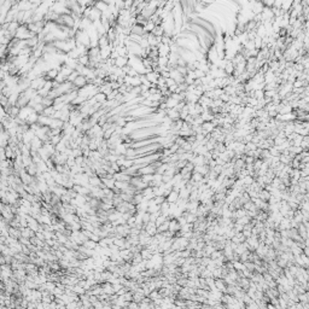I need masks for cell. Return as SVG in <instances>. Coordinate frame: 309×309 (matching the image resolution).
Listing matches in <instances>:
<instances>
[{
    "label": "cell",
    "instance_id": "obj_1",
    "mask_svg": "<svg viewBox=\"0 0 309 309\" xmlns=\"http://www.w3.org/2000/svg\"><path fill=\"white\" fill-rule=\"evenodd\" d=\"M143 230L150 235V237H153L154 234H157V226L154 222H149L146 224L145 226H143Z\"/></svg>",
    "mask_w": 309,
    "mask_h": 309
},
{
    "label": "cell",
    "instance_id": "obj_2",
    "mask_svg": "<svg viewBox=\"0 0 309 309\" xmlns=\"http://www.w3.org/2000/svg\"><path fill=\"white\" fill-rule=\"evenodd\" d=\"M181 230V226L179 225V222L176 221V219H172V220H169V227H168V231L170 232V233H173L174 235H175V233L176 232H179Z\"/></svg>",
    "mask_w": 309,
    "mask_h": 309
},
{
    "label": "cell",
    "instance_id": "obj_3",
    "mask_svg": "<svg viewBox=\"0 0 309 309\" xmlns=\"http://www.w3.org/2000/svg\"><path fill=\"white\" fill-rule=\"evenodd\" d=\"M214 284H215V289L218 291H221L222 293H226L227 285L222 279H214Z\"/></svg>",
    "mask_w": 309,
    "mask_h": 309
},
{
    "label": "cell",
    "instance_id": "obj_4",
    "mask_svg": "<svg viewBox=\"0 0 309 309\" xmlns=\"http://www.w3.org/2000/svg\"><path fill=\"white\" fill-rule=\"evenodd\" d=\"M145 77H146V80H147L150 83L156 85V83H157V81H158V79L161 77V75H160V74H157V73H154V71H152V73L146 74V75H145Z\"/></svg>",
    "mask_w": 309,
    "mask_h": 309
},
{
    "label": "cell",
    "instance_id": "obj_5",
    "mask_svg": "<svg viewBox=\"0 0 309 309\" xmlns=\"http://www.w3.org/2000/svg\"><path fill=\"white\" fill-rule=\"evenodd\" d=\"M178 199H179V192L178 191H172L167 197H166V202H168L169 204H172V203H176L178 202Z\"/></svg>",
    "mask_w": 309,
    "mask_h": 309
},
{
    "label": "cell",
    "instance_id": "obj_6",
    "mask_svg": "<svg viewBox=\"0 0 309 309\" xmlns=\"http://www.w3.org/2000/svg\"><path fill=\"white\" fill-rule=\"evenodd\" d=\"M231 241H232L233 244H237V245H238V244H241V243L245 241V237L243 235L241 232H238V233H235V234L232 237Z\"/></svg>",
    "mask_w": 309,
    "mask_h": 309
},
{
    "label": "cell",
    "instance_id": "obj_7",
    "mask_svg": "<svg viewBox=\"0 0 309 309\" xmlns=\"http://www.w3.org/2000/svg\"><path fill=\"white\" fill-rule=\"evenodd\" d=\"M154 27H156V25L153 24V22H151V21H149V19H147L146 24L143 27L144 33H145V34H150V33H152V30L154 29Z\"/></svg>",
    "mask_w": 309,
    "mask_h": 309
},
{
    "label": "cell",
    "instance_id": "obj_8",
    "mask_svg": "<svg viewBox=\"0 0 309 309\" xmlns=\"http://www.w3.org/2000/svg\"><path fill=\"white\" fill-rule=\"evenodd\" d=\"M224 71L226 73L227 76H232V74H233V71H234V65L232 64L231 60L227 62V64H226L225 68H224Z\"/></svg>",
    "mask_w": 309,
    "mask_h": 309
},
{
    "label": "cell",
    "instance_id": "obj_9",
    "mask_svg": "<svg viewBox=\"0 0 309 309\" xmlns=\"http://www.w3.org/2000/svg\"><path fill=\"white\" fill-rule=\"evenodd\" d=\"M140 255H141V257H143V260H145V261H147V260H151V257H152V253L149 250V249H146V248H143L141 249V251H140Z\"/></svg>",
    "mask_w": 309,
    "mask_h": 309
},
{
    "label": "cell",
    "instance_id": "obj_10",
    "mask_svg": "<svg viewBox=\"0 0 309 309\" xmlns=\"http://www.w3.org/2000/svg\"><path fill=\"white\" fill-rule=\"evenodd\" d=\"M232 266H233V269H234L235 272H241V270L246 269L245 266H244V263L240 262V261H234V262H232Z\"/></svg>",
    "mask_w": 309,
    "mask_h": 309
},
{
    "label": "cell",
    "instance_id": "obj_11",
    "mask_svg": "<svg viewBox=\"0 0 309 309\" xmlns=\"http://www.w3.org/2000/svg\"><path fill=\"white\" fill-rule=\"evenodd\" d=\"M168 227H169V220H167L164 224H162L161 226H158L157 227V233H164V232H167L168 231Z\"/></svg>",
    "mask_w": 309,
    "mask_h": 309
},
{
    "label": "cell",
    "instance_id": "obj_12",
    "mask_svg": "<svg viewBox=\"0 0 309 309\" xmlns=\"http://www.w3.org/2000/svg\"><path fill=\"white\" fill-rule=\"evenodd\" d=\"M167 220H168V218H167V216H164V215H162V214H161V215L158 216V218L156 219V221H154V224H156V226L158 227V226H161L162 224H164Z\"/></svg>",
    "mask_w": 309,
    "mask_h": 309
},
{
    "label": "cell",
    "instance_id": "obj_13",
    "mask_svg": "<svg viewBox=\"0 0 309 309\" xmlns=\"http://www.w3.org/2000/svg\"><path fill=\"white\" fill-rule=\"evenodd\" d=\"M202 179H203V176H202L201 174L192 172V175H191V181H192V182H201Z\"/></svg>",
    "mask_w": 309,
    "mask_h": 309
},
{
    "label": "cell",
    "instance_id": "obj_14",
    "mask_svg": "<svg viewBox=\"0 0 309 309\" xmlns=\"http://www.w3.org/2000/svg\"><path fill=\"white\" fill-rule=\"evenodd\" d=\"M152 201H153V203H154V204L161 205L162 203H164V202H166V198H164L163 196H158V197H154Z\"/></svg>",
    "mask_w": 309,
    "mask_h": 309
},
{
    "label": "cell",
    "instance_id": "obj_15",
    "mask_svg": "<svg viewBox=\"0 0 309 309\" xmlns=\"http://www.w3.org/2000/svg\"><path fill=\"white\" fill-rule=\"evenodd\" d=\"M105 99H106V96H105L104 93H102V92H100V93H97V94H96V100H97V102L103 103Z\"/></svg>",
    "mask_w": 309,
    "mask_h": 309
},
{
    "label": "cell",
    "instance_id": "obj_16",
    "mask_svg": "<svg viewBox=\"0 0 309 309\" xmlns=\"http://www.w3.org/2000/svg\"><path fill=\"white\" fill-rule=\"evenodd\" d=\"M149 222H150V214L149 212H144L143 214V225L145 226Z\"/></svg>",
    "mask_w": 309,
    "mask_h": 309
},
{
    "label": "cell",
    "instance_id": "obj_17",
    "mask_svg": "<svg viewBox=\"0 0 309 309\" xmlns=\"http://www.w3.org/2000/svg\"><path fill=\"white\" fill-rule=\"evenodd\" d=\"M195 75H196V79H199V80L205 76V74H204L202 70H199V69H196V70H195Z\"/></svg>",
    "mask_w": 309,
    "mask_h": 309
},
{
    "label": "cell",
    "instance_id": "obj_18",
    "mask_svg": "<svg viewBox=\"0 0 309 309\" xmlns=\"http://www.w3.org/2000/svg\"><path fill=\"white\" fill-rule=\"evenodd\" d=\"M166 85H167V87L169 88V87H173V86H175L176 85V82L173 80V79H166Z\"/></svg>",
    "mask_w": 309,
    "mask_h": 309
}]
</instances>
